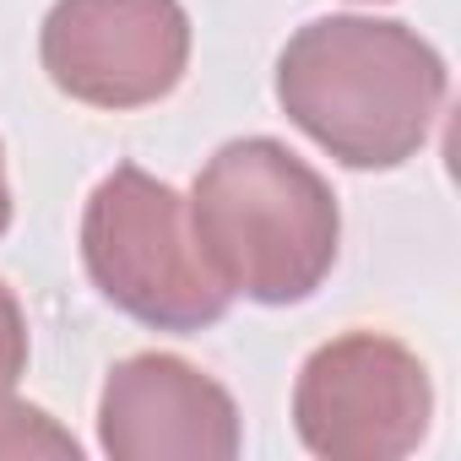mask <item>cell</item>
<instances>
[{
    "instance_id": "obj_4",
    "label": "cell",
    "mask_w": 461,
    "mask_h": 461,
    "mask_svg": "<svg viewBox=\"0 0 461 461\" xmlns=\"http://www.w3.org/2000/svg\"><path fill=\"white\" fill-rule=\"evenodd\" d=\"M429 418V369L385 331H342L321 342L294 385V429L321 461H396L423 445Z\"/></svg>"
},
{
    "instance_id": "obj_5",
    "label": "cell",
    "mask_w": 461,
    "mask_h": 461,
    "mask_svg": "<svg viewBox=\"0 0 461 461\" xmlns=\"http://www.w3.org/2000/svg\"><path fill=\"white\" fill-rule=\"evenodd\" d=\"M39 60L87 109H147L190 66V17L179 0H55Z\"/></svg>"
},
{
    "instance_id": "obj_6",
    "label": "cell",
    "mask_w": 461,
    "mask_h": 461,
    "mask_svg": "<svg viewBox=\"0 0 461 461\" xmlns=\"http://www.w3.org/2000/svg\"><path fill=\"white\" fill-rule=\"evenodd\" d=\"M98 445L114 461H228L240 456V407L212 375L174 353H136L109 369Z\"/></svg>"
},
{
    "instance_id": "obj_8",
    "label": "cell",
    "mask_w": 461,
    "mask_h": 461,
    "mask_svg": "<svg viewBox=\"0 0 461 461\" xmlns=\"http://www.w3.org/2000/svg\"><path fill=\"white\" fill-rule=\"evenodd\" d=\"M23 369H28V321L17 294L0 283V396L23 380Z\"/></svg>"
},
{
    "instance_id": "obj_1",
    "label": "cell",
    "mask_w": 461,
    "mask_h": 461,
    "mask_svg": "<svg viewBox=\"0 0 461 461\" xmlns=\"http://www.w3.org/2000/svg\"><path fill=\"white\" fill-rule=\"evenodd\" d=\"M445 60L407 23L321 17L277 55L283 114L348 168L418 158L445 109Z\"/></svg>"
},
{
    "instance_id": "obj_2",
    "label": "cell",
    "mask_w": 461,
    "mask_h": 461,
    "mask_svg": "<svg viewBox=\"0 0 461 461\" xmlns=\"http://www.w3.org/2000/svg\"><path fill=\"white\" fill-rule=\"evenodd\" d=\"M190 234L228 294L299 304L337 267L342 217L331 185L299 152L272 136H245L217 147L195 174Z\"/></svg>"
},
{
    "instance_id": "obj_7",
    "label": "cell",
    "mask_w": 461,
    "mask_h": 461,
    "mask_svg": "<svg viewBox=\"0 0 461 461\" xmlns=\"http://www.w3.org/2000/svg\"><path fill=\"white\" fill-rule=\"evenodd\" d=\"M0 456H82V445L55 429L50 412L28 407V402H12V391L0 396Z\"/></svg>"
},
{
    "instance_id": "obj_9",
    "label": "cell",
    "mask_w": 461,
    "mask_h": 461,
    "mask_svg": "<svg viewBox=\"0 0 461 461\" xmlns=\"http://www.w3.org/2000/svg\"><path fill=\"white\" fill-rule=\"evenodd\" d=\"M12 228V190H6V152H0V240Z\"/></svg>"
},
{
    "instance_id": "obj_3",
    "label": "cell",
    "mask_w": 461,
    "mask_h": 461,
    "mask_svg": "<svg viewBox=\"0 0 461 461\" xmlns=\"http://www.w3.org/2000/svg\"><path fill=\"white\" fill-rule=\"evenodd\" d=\"M82 267L93 288L152 331H201L228 315V294L195 250L190 206L136 163L98 179L82 212Z\"/></svg>"
}]
</instances>
